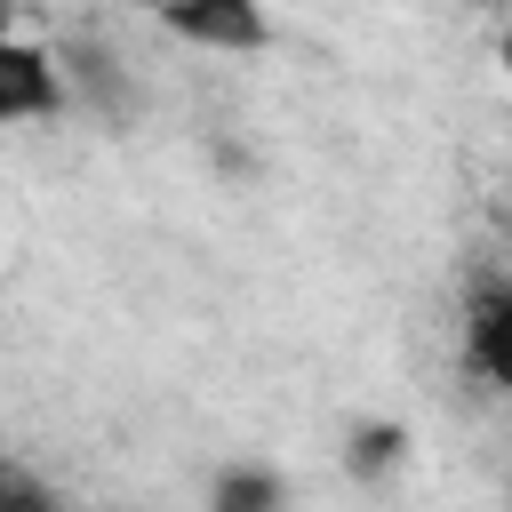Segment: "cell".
I'll list each match as a JSON object with an SVG mask.
<instances>
[{
  "label": "cell",
  "mask_w": 512,
  "mask_h": 512,
  "mask_svg": "<svg viewBox=\"0 0 512 512\" xmlns=\"http://www.w3.org/2000/svg\"><path fill=\"white\" fill-rule=\"evenodd\" d=\"M160 32L192 40V48H216V56H256L272 48V16L264 0H152Z\"/></svg>",
  "instance_id": "cell-1"
},
{
  "label": "cell",
  "mask_w": 512,
  "mask_h": 512,
  "mask_svg": "<svg viewBox=\"0 0 512 512\" xmlns=\"http://www.w3.org/2000/svg\"><path fill=\"white\" fill-rule=\"evenodd\" d=\"M72 112V88H64V64L56 48L40 40H0V128H24V120H56Z\"/></svg>",
  "instance_id": "cell-2"
},
{
  "label": "cell",
  "mask_w": 512,
  "mask_h": 512,
  "mask_svg": "<svg viewBox=\"0 0 512 512\" xmlns=\"http://www.w3.org/2000/svg\"><path fill=\"white\" fill-rule=\"evenodd\" d=\"M464 368L512 400V280H480L464 296Z\"/></svg>",
  "instance_id": "cell-3"
},
{
  "label": "cell",
  "mask_w": 512,
  "mask_h": 512,
  "mask_svg": "<svg viewBox=\"0 0 512 512\" xmlns=\"http://www.w3.org/2000/svg\"><path fill=\"white\" fill-rule=\"evenodd\" d=\"M56 64H64V88H72V104L104 112L112 128L128 120V72H120V56H112L104 40H64V48H56Z\"/></svg>",
  "instance_id": "cell-4"
},
{
  "label": "cell",
  "mask_w": 512,
  "mask_h": 512,
  "mask_svg": "<svg viewBox=\"0 0 512 512\" xmlns=\"http://www.w3.org/2000/svg\"><path fill=\"white\" fill-rule=\"evenodd\" d=\"M344 480H360V488H384L400 464H408V424L400 416H360L352 432H344Z\"/></svg>",
  "instance_id": "cell-5"
},
{
  "label": "cell",
  "mask_w": 512,
  "mask_h": 512,
  "mask_svg": "<svg viewBox=\"0 0 512 512\" xmlns=\"http://www.w3.org/2000/svg\"><path fill=\"white\" fill-rule=\"evenodd\" d=\"M208 512H288V480L264 456H232L208 472Z\"/></svg>",
  "instance_id": "cell-6"
},
{
  "label": "cell",
  "mask_w": 512,
  "mask_h": 512,
  "mask_svg": "<svg viewBox=\"0 0 512 512\" xmlns=\"http://www.w3.org/2000/svg\"><path fill=\"white\" fill-rule=\"evenodd\" d=\"M0 512H64V504H56V488H48L32 464L0 456Z\"/></svg>",
  "instance_id": "cell-7"
},
{
  "label": "cell",
  "mask_w": 512,
  "mask_h": 512,
  "mask_svg": "<svg viewBox=\"0 0 512 512\" xmlns=\"http://www.w3.org/2000/svg\"><path fill=\"white\" fill-rule=\"evenodd\" d=\"M0 40H16V0H0Z\"/></svg>",
  "instance_id": "cell-8"
},
{
  "label": "cell",
  "mask_w": 512,
  "mask_h": 512,
  "mask_svg": "<svg viewBox=\"0 0 512 512\" xmlns=\"http://www.w3.org/2000/svg\"><path fill=\"white\" fill-rule=\"evenodd\" d=\"M496 64H504V80H512V24H504V40H496Z\"/></svg>",
  "instance_id": "cell-9"
},
{
  "label": "cell",
  "mask_w": 512,
  "mask_h": 512,
  "mask_svg": "<svg viewBox=\"0 0 512 512\" xmlns=\"http://www.w3.org/2000/svg\"><path fill=\"white\" fill-rule=\"evenodd\" d=\"M472 8H488V0H472Z\"/></svg>",
  "instance_id": "cell-10"
}]
</instances>
